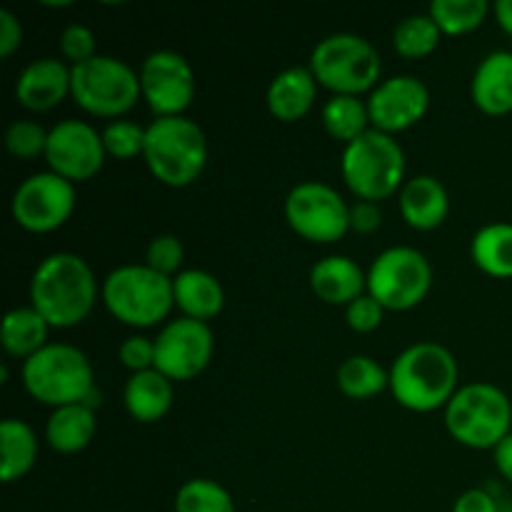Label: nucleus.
Returning <instances> with one entry per match:
<instances>
[{
	"mask_svg": "<svg viewBox=\"0 0 512 512\" xmlns=\"http://www.w3.org/2000/svg\"><path fill=\"white\" fill-rule=\"evenodd\" d=\"M325 133L330 135L338 143H353L360 135L368 133L373 125H370V113H368V100H360V95H333V98L325 100L323 113Z\"/></svg>",
	"mask_w": 512,
	"mask_h": 512,
	"instance_id": "27",
	"label": "nucleus"
},
{
	"mask_svg": "<svg viewBox=\"0 0 512 512\" xmlns=\"http://www.w3.org/2000/svg\"><path fill=\"white\" fill-rule=\"evenodd\" d=\"M140 95L155 118L183 115L195 98V73L178 50H155L140 65Z\"/></svg>",
	"mask_w": 512,
	"mask_h": 512,
	"instance_id": "13",
	"label": "nucleus"
},
{
	"mask_svg": "<svg viewBox=\"0 0 512 512\" xmlns=\"http://www.w3.org/2000/svg\"><path fill=\"white\" fill-rule=\"evenodd\" d=\"M173 398V380L155 368L130 375L123 390L125 410L138 423H158L165 418L173 408Z\"/></svg>",
	"mask_w": 512,
	"mask_h": 512,
	"instance_id": "23",
	"label": "nucleus"
},
{
	"mask_svg": "<svg viewBox=\"0 0 512 512\" xmlns=\"http://www.w3.org/2000/svg\"><path fill=\"white\" fill-rule=\"evenodd\" d=\"M98 300V280L88 260L75 253H50L30 278V305L50 328H75Z\"/></svg>",
	"mask_w": 512,
	"mask_h": 512,
	"instance_id": "1",
	"label": "nucleus"
},
{
	"mask_svg": "<svg viewBox=\"0 0 512 512\" xmlns=\"http://www.w3.org/2000/svg\"><path fill=\"white\" fill-rule=\"evenodd\" d=\"M433 285V268L418 248L393 245L368 268V293L385 310H410L425 300Z\"/></svg>",
	"mask_w": 512,
	"mask_h": 512,
	"instance_id": "10",
	"label": "nucleus"
},
{
	"mask_svg": "<svg viewBox=\"0 0 512 512\" xmlns=\"http://www.w3.org/2000/svg\"><path fill=\"white\" fill-rule=\"evenodd\" d=\"M315 98H318V80L310 65H293V68L280 70L268 85V110L273 118L283 123H295L308 115Z\"/></svg>",
	"mask_w": 512,
	"mask_h": 512,
	"instance_id": "20",
	"label": "nucleus"
},
{
	"mask_svg": "<svg viewBox=\"0 0 512 512\" xmlns=\"http://www.w3.org/2000/svg\"><path fill=\"white\" fill-rule=\"evenodd\" d=\"M48 135L43 125L35 120H13L5 130V148L10 155L20 160H33L38 155H45L48 148Z\"/></svg>",
	"mask_w": 512,
	"mask_h": 512,
	"instance_id": "34",
	"label": "nucleus"
},
{
	"mask_svg": "<svg viewBox=\"0 0 512 512\" xmlns=\"http://www.w3.org/2000/svg\"><path fill=\"white\" fill-rule=\"evenodd\" d=\"M458 360L445 345L423 340L405 348L390 365V393L403 408L433 413L458 393Z\"/></svg>",
	"mask_w": 512,
	"mask_h": 512,
	"instance_id": "2",
	"label": "nucleus"
},
{
	"mask_svg": "<svg viewBox=\"0 0 512 512\" xmlns=\"http://www.w3.org/2000/svg\"><path fill=\"white\" fill-rule=\"evenodd\" d=\"M338 388L350 400H370L390 388V370L370 355H350L338 368Z\"/></svg>",
	"mask_w": 512,
	"mask_h": 512,
	"instance_id": "29",
	"label": "nucleus"
},
{
	"mask_svg": "<svg viewBox=\"0 0 512 512\" xmlns=\"http://www.w3.org/2000/svg\"><path fill=\"white\" fill-rule=\"evenodd\" d=\"M493 15L495 20H498L500 28H503L508 35H512V0H495Z\"/></svg>",
	"mask_w": 512,
	"mask_h": 512,
	"instance_id": "43",
	"label": "nucleus"
},
{
	"mask_svg": "<svg viewBox=\"0 0 512 512\" xmlns=\"http://www.w3.org/2000/svg\"><path fill=\"white\" fill-rule=\"evenodd\" d=\"M145 133H148V128H143V125L135 123V120H110L103 128L105 153L113 155V158L118 160L138 158L145 150Z\"/></svg>",
	"mask_w": 512,
	"mask_h": 512,
	"instance_id": "33",
	"label": "nucleus"
},
{
	"mask_svg": "<svg viewBox=\"0 0 512 512\" xmlns=\"http://www.w3.org/2000/svg\"><path fill=\"white\" fill-rule=\"evenodd\" d=\"M215 340L208 323L193 318H175L160 328L155 338V370L170 380H193L208 368L213 358Z\"/></svg>",
	"mask_w": 512,
	"mask_h": 512,
	"instance_id": "14",
	"label": "nucleus"
},
{
	"mask_svg": "<svg viewBox=\"0 0 512 512\" xmlns=\"http://www.w3.org/2000/svg\"><path fill=\"white\" fill-rule=\"evenodd\" d=\"M23 43V25L13 10H0V58H10Z\"/></svg>",
	"mask_w": 512,
	"mask_h": 512,
	"instance_id": "40",
	"label": "nucleus"
},
{
	"mask_svg": "<svg viewBox=\"0 0 512 512\" xmlns=\"http://www.w3.org/2000/svg\"><path fill=\"white\" fill-rule=\"evenodd\" d=\"M65 95H70V65L53 55L30 60L15 78V100L35 113L55 108Z\"/></svg>",
	"mask_w": 512,
	"mask_h": 512,
	"instance_id": "17",
	"label": "nucleus"
},
{
	"mask_svg": "<svg viewBox=\"0 0 512 512\" xmlns=\"http://www.w3.org/2000/svg\"><path fill=\"white\" fill-rule=\"evenodd\" d=\"M60 53H63L65 60H70V65L85 63V60L95 58L98 55V40H95V33L83 23H70L65 25L63 33H60Z\"/></svg>",
	"mask_w": 512,
	"mask_h": 512,
	"instance_id": "36",
	"label": "nucleus"
},
{
	"mask_svg": "<svg viewBox=\"0 0 512 512\" xmlns=\"http://www.w3.org/2000/svg\"><path fill=\"white\" fill-rule=\"evenodd\" d=\"M493 5L488 0H433L430 18L448 35H463L480 28Z\"/></svg>",
	"mask_w": 512,
	"mask_h": 512,
	"instance_id": "31",
	"label": "nucleus"
},
{
	"mask_svg": "<svg viewBox=\"0 0 512 512\" xmlns=\"http://www.w3.org/2000/svg\"><path fill=\"white\" fill-rule=\"evenodd\" d=\"M38 458V438L25 420L8 418L0 425V478L15 483L33 470Z\"/></svg>",
	"mask_w": 512,
	"mask_h": 512,
	"instance_id": "26",
	"label": "nucleus"
},
{
	"mask_svg": "<svg viewBox=\"0 0 512 512\" xmlns=\"http://www.w3.org/2000/svg\"><path fill=\"white\" fill-rule=\"evenodd\" d=\"M83 405H85V408H90V410H98L100 405H103V393H100V388H98V385H95V388L90 390L88 395H85Z\"/></svg>",
	"mask_w": 512,
	"mask_h": 512,
	"instance_id": "44",
	"label": "nucleus"
},
{
	"mask_svg": "<svg viewBox=\"0 0 512 512\" xmlns=\"http://www.w3.org/2000/svg\"><path fill=\"white\" fill-rule=\"evenodd\" d=\"M175 512H238L228 490L210 478H190L175 493Z\"/></svg>",
	"mask_w": 512,
	"mask_h": 512,
	"instance_id": "32",
	"label": "nucleus"
},
{
	"mask_svg": "<svg viewBox=\"0 0 512 512\" xmlns=\"http://www.w3.org/2000/svg\"><path fill=\"white\" fill-rule=\"evenodd\" d=\"M75 210V183L53 170L33 173L15 188L10 198L13 220L28 233H50L65 225Z\"/></svg>",
	"mask_w": 512,
	"mask_h": 512,
	"instance_id": "12",
	"label": "nucleus"
},
{
	"mask_svg": "<svg viewBox=\"0 0 512 512\" xmlns=\"http://www.w3.org/2000/svg\"><path fill=\"white\" fill-rule=\"evenodd\" d=\"M310 288L323 303L348 308L368 290V273L348 255H328L310 268Z\"/></svg>",
	"mask_w": 512,
	"mask_h": 512,
	"instance_id": "18",
	"label": "nucleus"
},
{
	"mask_svg": "<svg viewBox=\"0 0 512 512\" xmlns=\"http://www.w3.org/2000/svg\"><path fill=\"white\" fill-rule=\"evenodd\" d=\"M383 225V210L378 203L370 200H358L350 205V230L360 235H370Z\"/></svg>",
	"mask_w": 512,
	"mask_h": 512,
	"instance_id": "39",
	"label": "nucleus"
},
{
	"mask_svg": "<svg viewBox=\"0 0 512 512\" xmlns=\"http://www.w3.org/2000/svg\"><path fill=\"white\" fill-rule=\"evenodd\" d=\"M95 430H98L95 410L85 408L83 403L63 405L50 413L45 423V440L55 453L73 455L93 443Z\"/></svg>",
	"mask_w": 512,
	"mask_h": 512,
	"instance_id": "24",
	"label": "nucleus"
},
{
	"mask_svg": "<svg viewBox=\"0 0 512 512\" xmlns=\"http://www.w3.org/2000/svg\"><path fill=\"white\" fill-rule=\"evenodd\" d=\"M450 213L445 185L435 175H415L400 188V215L415 230H435Z\"/></svg>",
	"mask_w": 512,
	"mask_h": 512,
	"instance_id": "19",
	"label": "nucleus"
},
{
	"mask_svg": "<svg viewBox=\"0 0 512 512\" xmlns=\"http://www.w3.org/2000/svg\"><path fill=\"white\" fill-rule=\"evenodd\" d=\"M173 298L183 318L200 320V323L218 318L220 310L225 308V290L220 280L200 268H188L175 275Z\"/></svg>",
	"mask_w": 512,
	"mask_h": 512,
	"instance_id": "22",
	"label": "nucleus"
},
{
	"mask_svg": "<svg viewBox=\"0 0 512 512\" xmlns=\"http://www.w3.org/2000/svg\"><path fill=\"white\" fill-rule=\"evenodd\" d=\"M430 105V90L415 75H393L380 80L368 95L370 125L380 133H403L423 120Z\"/></svg>",
	"mask_w": 512,
	"mask_h": 512,
	"instance_id": "16",
	"label": "nucleus"
},
{
	"mask_svg": "<svg viewBox=\"0 0 512 512\" xmlns=\"http://www.w3.org/2000/svg\"><path fill=\"white\" fill-rule=\"evenodd\" d=\"M493 453H495V468L500 470V475H503L505 480H510L512 483V433L505 435V438L495 445Z\"/></svg>",
	"mask_w": 512,
	"mask_h": 512,
	"instance_id": "42",
	"label": "nucleus"
},
{
	"mask_svg": "<svg viewBox=\"0 0 512 512\" xmlns=\"http://www.w3.org/2000/svg\"><path fill=\"white\" fill-rule=\"evenodd\" d=\"M118 358L130 373H143V370L155 368V340L145 335H130L120 343Z\"/></svg>",
	"mask_w": 512,
	"mask_h": 512,
	"instance_id": "38",
	"label": "nucleus"
},
{
	"mask_svg": "<svg viewBox=\"0 0 512 512\" xmlns=\"http://www.w3.org/2000/svg\"><path fill=\"white\" fill-rule=\"evenodd\" d=\"M70 98L90 115L123 118L140 98V73L115 55L70 65Z\"/></svg>",
	"mask_w": 512,
	"mask_h": 512,
	"instance_id": "9",
	"label": "nucleus"
},
{
	"mask_svg": "<svg viewBox=\"0 0 512 512\" xmlns=\"http://www.w3.org/2000/svg\"><path fill=\"white\" fill-rule=\"evenodd\" d=\"M473 263L493 278H512V223L483 225L470 243Z\"/></svg>",
	"mask_w": 512,
	"mask_h": 512,
	"instance_id": "28",
	"label": "nucleus"
},
{
	"mask_svg": "<svg viewBox=\"0 0 512 512\" xmlns=\"http://www.w3.org/2000/svg\"><path fill=\"white\" fill-rule=\"evenodd\" d=\"M103 303L113 318L130 328H150L173 310V278L140 263L120 265L103 280Z\"/></svg>",
	"mask_w": 512,
	"mask_h": 512,
	"instance_id": "4",
	"label": "nucleus"
},
{
	"mask_svg": "<svg viewBox=\"0 0 512 512\" xmlns=\"http://www.w3.org/2000/svg\"><path fill=\"white\" fill-rule=\"evenodd\" d=\"M512 403L493 383H468L445 405V428L460 445L473 450H495L510 435Z\"/></svg>",
	"mask_w": 512,
	"mask_h": 512,
	"instance_id": "6",
	"label": "nucleus"
},
{
	"mask_svg": "<svg viewBox=\"0 0 512 512\" xmlns=\"http://www.w3.org/2000/svg\"><path fill=\"white\" fill-rule=\"evenodd\" d=\"M20 378L30 398L50 405L53 410L83 403L85 395L95 388L88 355L68 343H48L23 360Z\"/></svg>",
	"mask_w": 512,
	"mask_h": 512,
	"instance_id": "5",
	"label": "nucleus"
},
{
	"mask_svg": "<svg viewBox=\"0 0 512 512\" xmlns=\"http://www.w3.org/2000/svg\"><path fill=\"white\" fill-rule=\"evenodd\" d=\"M340 173L358 200L378 203L398 193L405 178V153L393 135L370 128L358 140L345 145Z\"/></svg>",
	"mask_w": 512,
	"mask_h": 512,
	"instance_id": "7",
	"label": "nucleus"
},
{
	"mask_svg": "<svg viewBox=\"0 0 512 512\" xmlns=\"http://www.w3.org/2000/svg\"><path fill=\"white\" fill-rule=\"evenodd\" d=\"M453 512H500L498 500L495 495H490L488 490L473 488L465 490L458 500H455Z\"/></svg>",
	"mask_w": 512,
	"mask_h": 512,
	"instance_id": "41",
	"label": "nucleus"
},
{
	"mask_svg": "<svg viewBox=\"0 0 512 512\" xmlns=\"http://www.w3.org/2000/svg\"><path fill=\"white\" fill-rule=\"evenodd\" d=\"M440 35L443 30L438 28L430 13H413L405 15L393 30V45L398 50V55L408 60L425 58V55L433 53L440 45Z\"/></svg>",
	"mask_w": 512,
	"mask_h": 512,
	"instance_id": "30",
	"label": "nucleus"
},
{
	"mask_svg": "<svg viewBox=\"0 0 512 512\" xmlns=\"http://www.w3.org/2000/svg\"><path fill=\"white\" fill-rule=\"evenodd\" d=\"M183 258L185 248L178 235L173 233L155 235L148 243V250H145V265L158 270L165 278H175L178 273H183Z\"/></svg>",
	"mask_w": 512,
	"mask_h": 512,
	"instance_id": "35",
	"label": "nucleus"
},
{
	"mask_svg": "<svg viewBox=\"0 0 512 512\" xmlns=\"http://www.w3.org/2000/svg\"><path fill=\"white\" fill-rule=\"evenodd\" d=\"M310 70L333 95H360L380 83L383 60L378 48L358 33H333L310 53Z\"/></svg>",
	"mask_w": 512,
	"mask_h": 512,
	"instance_id": "8",
	"label": "nucleus"
},
{
	"mask_svg": "<svg viewBox=\"0 0 512 512\" xmlns=\"http://www.w3.org/2000/svg\"><path fill=\"white\" fill-rule=\"evenodd\" d=\"M48 330V320L33 305L13 308L5 313L3 325H0V345L10 358L28 360L30 355L48 345Z\"/></svg>",
	"mask_w": 512,
	"mask_h": 512,
	"instance_id": "25",
	"label": "nucleus"
},
{
	"mask_svg": "<svg viewBox=\"0 0 512 512\" xmlns=\"http://www.w3.org/2000/svg\"><path fill=\"white\" fill-rule=\"evenodd\" d=\"M383 318L385 308L370 293L360 295L358 300H353V303L345 308V320H348V325L355 333H373V330L380 328Z\"/></svg>",
	"mask_w": 512,
	"mask_h": 512,
	"instance_id": "37",
	"label": "nucleus"
},
{
	"mask_svg": "<svg viewBox=\"0 0 512 512\" xmlns=\"http://www.w3.org/2000/svg\"><path fill=\"white\" fill-rule=\"evenodd\" d=\"M105 155L108 153H105L103 133H98L85 120L68 118L50 128L45 160L53 173L63 175L70 183H83L98 175Z\"/></svg>",
	"mask_w": 512,
	"mask_h": 512,
	"instance_id": "15",
	"label": "nucleus"
},
{
	"mask_svg": "<svg viewBox=\"0 0 512 512\" xmlns=\"http://www.w3.org/2000/svg\"><path fill=\"white\" fill-rule=\"evenodd\" d=\"M473 103L488 115L512 113V53L493 50L480 60L470 83Z\"/></svg>",
	"mask_w": 512,
	"mask_h": 512,
	"instance_id": "21",
	"label": "nucleus"
},
{
	"mask_svg": "<svg viewBox=\"0 0 512 512\" xmlns=\"http://www.w3.org/2000/svg\"><path fill=\"white\" fill-rule=\"evenodd\" d=\"M285 218L310 243H338L350 230V205L333 185L305 180L285 198Z\"/></svg>",
	"mask_w": 512,
	"mask_h": 512,
	"instance_id": "11",
	"label": "nucleus"
},
{
	"mask_svg": "<svg viewBox=\"0 0 512 512\" xmlns=\"http://www.w3.org/2000/svg\"><path fill=\"white\" fill-rule=\"evenodd\" d=\"M143 158L150 173L170 188L195 183L208 163V138L195 120L185 115L155 118L145 133Z\"/></svg>",
	"mask_w": 512,
	"mask_h": 512,
	"instance_id": "3",
	"label": "nucleus"
}]
</instances>
